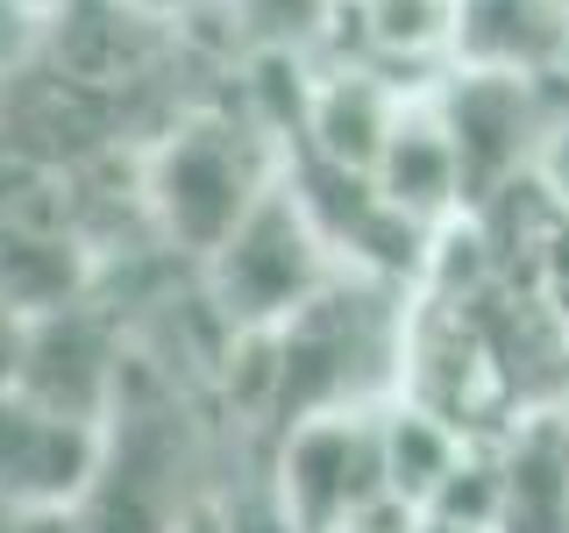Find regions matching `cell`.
Wrapping results in <instances>:
<instances>
[{"label":"cell","instance_id":"9","mask_svg":"<svg viewBox=\"0 0 569 533\" xmlns=\"http://www.w3.org/2000/svg\"><path fill=\"white\" fill-rule=\"evenodd\" d=\"M413 107L399 79L385 64H328L320 79L307 86V107H299V142L349 171H370L385 157L399 114Z\"/></svg>","mask_w":569,"mask_h":533},{"label":"cell","instance_id":"5","mask_svg":"<svg viewBox=\"0 0 569 533\" xmlns=\"http://www.w3.org/2000/svg\"><path fill=\"white\" fill-rule=\"evenodd\" d=\"M271 484L299 533H349L356 520L391 505L385 484V426L378 405H342V413H313L278 434Z\"/></svg>","mask_w":569,"mask_h":533},{"label":"cell","instance_id":"14","mask_svg":"<svg viewBox=\"0 0 569 533\" xmlns=\"http://www.w3.org/2000/svg\"><path fill=\"white\" fill-rule=\"evenodd\" d=\"M378 426H385V484H391V505H406V512L435 505V497L449 491V476L462 470V455L477 449L449 413H435V405H420V399H385L378 405Z\"/></svg>","mask_w":569,"mask_h":533},{"label":"cell","instance_id":"17","mask_svg":"<svg viewBox=\"0 0 569 533\" xmlns=\"http://www.w3.org/2000/svg\"><path fill=\"white\" fill-rule=\"evenodd\" d=\"M0 533H79L71 512H36V505H0Z\"/></svg>","mask_w":569,"mask_h":533},{"label":"cell","instance_id":"16","mask_svg":"<svg viewBox=\"0 0 569 533\" xmlns=\"http://www.w3.org/2000/svg\"><path fill=\"white\" fill-rule=\"evenodd\" d=\"M335 8H342V0H228L236 29L263 50V58H299V50L328 43Z\"/></svg>","mask_w":569,"mask_h":533},{"label":"cell","instance_id":"21","mask_svg":"<svg viewBox=\"0 0 569 533\" xmlns=\"http://www.w3.org/2000/svg\"><path fill=\"white\" fill-rule=\"evenodd\" d=\"M186 533H228V526H221V512H213V505H207V512H200V520H192Z\"/></svg>","mask_w":569,"mask_h":533},{"label":"cell","instance_id":"13","mask_svg":"<svg viewBox=\"0 0 569 533\" xmlns=\"http://www.w3.org/2000/svg\"><path fill=\"white\" fill-rule=\"evenodd\" d=\"M498 455V533H569V413H527L491 441Z\"/></svg>","mask_w":569,"mask_h":533},{"label":"cell","instance_id":"7","mask_svg":"<svg viewBox=\"0 0 569 533\" xmlns=\"http://www.w3.org/2000/svg\"><path fill=\"white\" fill-rule=\"evenodd\" d=\"M129 370H136V355L121 342V328L107 320V306L79 299V306H64V313L29 320L22 363H14V391H29L36 405H50V413H64V420L107 426Z\"/></svg>","mask_w":569,"mask_h":533},{"label":"cell","instance_id":"19","mask_svg":"<svg viewBox=\"0 0 569 533\" xmlns=\"http://www.w3.org/2000/svg\"><path fill=\"white\" fill-rule=\"evenodd\" d=\"M413 533H498V526H470V520H449V512H413Z\"/></svg>","mask_w":569,"mask_h":533},{"label":"cell","instance_id":"20","mask_svg":"<svg viewBox=\"0 0 569 533\" xmlns=\"http://www.w3.org/2000/svg\"><path fill=\"white\" fill-rule=\"evenodd\" d=\"M150 14H164V22H178V14H200V8H228V0H142Z\"/></svg>","mask_w":569,"mask_h":533},{"label":"cell","instance_id":"6","mask_svg":"<svg viewBox=\"0 0 569 533\" xmlns=\"http://www.w3.org/2000/svg\"><path fill=\"white\" fill-rule=\"evenodd\" d=\"M441 114V129L456 135L462 157V192L470 207L520 192V171H533L556 150V107H548V79H512V71H456L449 86L427 93Z\"/></svg>","mask_w":569,"mask_h":533},{"label":"cell","instance_id":"18","mask_svg":"<svg viewBox=\"0 0 569 533\" xmlns=\"http://www.w3.org/2000/svg\"><path fill=\"white\" fill-rule=\"evenodd\" d=\"M22 334H29V320L0 299V384H14V363H22Z\"/></svg>","mask_w":569,"mask_h":533},{"label":"cell","instance_id":"4","mask_svg":"<svg viewBox=\"0 0 569 533\" xmlns=\"http://www.w3.org/2000/svg\"><path fill=\"white\" fill-rule=\"evenodd\" d=\"M207 271V299L221 313L228 334H278L292 313H307L328 284H342V257L328 249V235L313 228V213L299 207V192L278 185L257 200V213L228 235Z\"/></svg>","mask_w":569,"mask_h":533},{"label":"cell","instance_id":"3","mask_svg":"<svg viewBox=\"0 0 569 533\" xmlns=\"http://www.w3.org/2000/svg\"><path fill=\"white\" fill-rule=\"evenodd\" d=\"M378 278H342L313 299L307 313H292L271 334V384H263V420L299 426L313 413H342V405H378L370 391L385 384V370H406V328H391Z\"/></svg>","mask_w":569,"mask_h":533},{"label":"cell","instance_id":"8","mask_svg":"<svg viewBox=\"0 0 569 533\" xmlns=\"http://www.w3.org/2000/svg\"><path fill=\"white\" fill-rule=\"evenodd\" d=\"M93 462H100V426L64 420L36 405L29 391L0 384V505L71 512L79 491L93 484Z\"/></svg>","mask_w":569,"mask_h":533},{"label":"cell","instance_id":"12","mask_svg":"<svg viewBox=\"0 0 569 533\" xmlns=\"http://www.w3.org/2000/svg\"><path fill=\"white\" fill-rule=\"evenodd\" d=\"M93 242L71 221H43V213H0V299L22 320L64 313L93 299Z\"/></svg>","mask_w":569,"mask_h":533},{"label":"cell","instance_id":"15","mask_svg":"<svg viewBox=\"0 0 569 533\" xmlns=\"http://www.w3.org/2000/svg\"><path fill=\"white\" fill-rule=\"evenodd\" d=\"M363 64H427L456 43V0H342Z\"/></svg>","mask_w":569,"mask_h":533},{"label":"cell","instance_id":"10","mask_svg":"<svg viewBox=\"0 0 569 533\" xmlns=\"http://www.w3.org/2000/svg\"><path fill=\"white\" fill-rule=\"evenodd\" d=\"M456 71H512L562 79L569 64V0H456Z\"/></svg>","mask_w":569,"mask_h":533},{"label":"cell","instance_id":"2","mask_svg":"<svg viewBox=\"0 0 569 533\" xmlns=\"http://www.w3.org/2000/svg\"><path fill=\"white\" fill-rule=\"evenodd\" d=\"M284 178V142L249 114H186L142 157V213L178 257L207 263Z\"/></svg>","mask_w":569,"mask_h":533},{"label":"cell","instance_id":"11","mask_svg":"<svg viewBox=\"0 0 569 533\" xmlns=\"http://www.w3.org/2000/svg\"><path fill=\"white\" fill-rule=\"evenodd\" d=\"M370 178H378V192L406 213V221H420L427 235H441V228H456L462 213H470L456 135L441 129V114H435L427 93H413V107L399 114V129H391L385 157L370 164Z\"/></svg>","mask_w":569,"mask_h":533},{"label":"cell","instance_id":"1","mask_svg":"<svg viewBox=\"0 0 569 533\" xmlns=\"http://www.w3.org/2000/svg\"><path fill=\"white\" fill-rule=\"evenodd\" d=\"M200 476L207 455L186 399L150 363H136L100 426L93 484L79 491L71 520H79V533H186L213 505Z\"/></svg>","mask_w":569,"mask_h":533}]
</instances>
